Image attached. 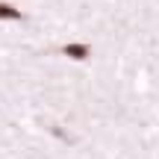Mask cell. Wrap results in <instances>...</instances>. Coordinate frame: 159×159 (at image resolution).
I'll return each mask as SVG.
<instances>
[{
	"label": "cell",
	"mask_w": 159,
	"mask_h": 159,
	"mask_svg": "<svg viewBox=\"0 0 159 159\" xmlns=\"http://www.w3.org/2000/svg\"><path fill=\"white\" fill-rule=\"evenodd\" d=\"M62 56L74 59V62H85L91 56V47L85 41H68V44H62Z\"/></svg>",
	"instance_id": "obj_1"
},
{
	"label": "cell",
	"mask_w": 159,
	"mask_h": 159,
	"mask_svg": "<svg viewBox=\"0 0 159 159\" xmlns=\"http://www.w3.org/2000/svg\"><path fill=\"white\" fill-rule=\"evenodd\" d=\"M0 21H24V12L12 3H0Z\"/></svg>",
	"instance_id": "obj_2"
}]
</instances>
